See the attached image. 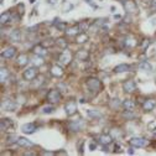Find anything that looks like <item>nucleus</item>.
I'll use <instances>...</instances> for the list:
<instances>
[{
    "instance_id": "obj_46",
    "label": "nucleus",
    "mask_w": 156,
    "mask_h": 156,
    "mask_svg": "<svg viewBox=\"0 0 156 156\" xmlns=\"http://www.w3.org/2000/svg\"><path fill=\"white\" fill-rule=\"evenodd\" d=\"M56 155H67L66 151H60V152H56Z\"/></svg>"
},
{
    "instance_id": "obj_35",
    "label": "nucleus",
    "mask_w": 156,
    "mask_h": 156,
    "mask_svg": "<svg viewBox=\"0 0 156 156\" xmlns=\"http://www.w3.org/2000/svg\"><path fill=\"white\" fill-rule=\"evenodd\" d=\"M53 25L58 30H65L66 29V22H63V21H58V20H56V21L53 22Z\"/></svg>"
},
{
    "instance_id": "obj_47",
    "label": "nucleus",
    "mask_w": 156,
    "mask_h": 156,
    "mask_svg": "<svg viewBox=\"0 0 156 156\" xmlns=\"http://www.w3.org/2000/svg\"><path fill=\"white\" fill-rule=\"evenodd\" d=\"M128 152H129L130 155H131V154H134V150H133V149H129V151H128Z\"/></svg>"
},
{
    "instance_id": "obj_42",
    "label": "nucleus",
    "mask_w": 156,
    "mask_h": 156,
    "mask_svg": "<svg viewBox=\"0 0 156 156\" xmlns=\"http://www.w3.org/2000/svg\"><path fill=\"white\" fill-rule=\"evenodd\" d=\"M51 41H52V40H46L45 42H42L41 45H44L45 47H46V46H51V45H53V42H51Z\"/></svg>"
},
{
    "instance_id": "obj_27",
    "label": "nucleus",
    "mask_w": 156,
    "mask_h": 156,
    "mask_svg": "<svg viewBox=\"0 0 156 156\" xmlns=\"http://www.w3.org/2000/svg\"><path fill=\"white\" fill-rule=\"evenodd\" d=\"M120 105H123V103L118 99V98H114V99H110V102H109V107L113 108V109H118Z\"/></svg>"
},
{
    "instance_id": "obj_28",
    "label": "nucleus",
    "mask_w": 156,
    "mask_h": 156,
    "mask_svg": "<svg viewBox=\"0 0 156 156\" xmlns=\"http://www.w3.org/2000/svg\"><path fill=\"white\" fill-rule=\"evenodd\" d=\"M76 41L77 44H84L88 41V35L87 34H79L76 36Z\"/></svg>"
},
{
    "instance_id": "obj_37",
    "label": "nucleus",
    "mask_w": 156,
    "mask_h": 156,
    "mask_svg": "<svg viewBox=\"0 0 156 156\" xmlns=\"http://www.w3.org/2000/svg\"><path fill=\"white\" fill-rule=\"evenodd\" d=\"M123 117L125 119H133V118H135V114L133 113V110H128L126 109V112L123 113Z\"/></svg>"
},
{
    "instance_id": "obj_45",
    "label": "nucleus",
    "mask_w": 156,
    "mask_h": 156,
    "mask_svg": "<svg viewBox=\"0 0 156 156\" xmlns=\"http://www.w3.org/2000/svg\"><path fill=\"white\" fill-rule=\"evenodd\" d=\"M151 6H152V9H156V0H152V3H151Z\"/></svg>"
},
{
    "instance_id": "obj_38",
    "label": "nucleus",
    "mask_w": 156,
    "mask_h": 156,
    "mask_svg": "<svg viewBox=\"0 0 156 156\" xmlns=\"http://www.w3.org/2000/svg\"><path fill=\"white\" fill-rule=\"evenodd\" d=\"M32 62H34V65H35V66H41V65L44 63L42 57H41V56H37V55H36V57L32 60Z\"/></svg>"
},
{
    "instance_id": "obj_4",
    "label": "nucleus",
    "mask_w": 156,
    "mask_h": 156,
    "mask_svg": "<svg viewBox=\"0 0 156 156\" xmlns=\"http://www.w3.org/2000/svg\"><path fill=\"white\" fill-rule=\"evenodd\" d=\"M123 6L128 14H134L138 11V5L134 0H125V1L123 3Z\"/></svg>"
},
{
    "instance_id": "obj_12",
    "label": "nucleus",
    "mask_w": 156,
    "mask_h": 156,
    "mask_svg": "<svg viewBox=\"0 0 156 156\" xmlns=\"http://www.w3.org/2000/svg\"><path fill=\"white\" fill-rule=\"evenodd\" d=\"M34 53L35 55H37V56H41V57H44L48 53L47 50H46V47L44 45H37V46H35L34 47Z\"/></svg>"
},
{
    "instance_id": "obj_39",
    "label": "nucleus",
    "mask_w": 156,
    "mask_h": 156,
    "mask_svg": "<svg viewBox=\"0 0 156 156\" xmlns=\"http://www.w3.org/2000/svg\"><path fill=\"white\" fill-rule=\"evenodd\" d=\"M78 26H79L81 31H86L88 27H89V24H88L87 21H82V22H79V24H78Z\"/></svg>"
},
{
    "instance_id": "obj_13",
    "label": "nucleus",
    "mask_w": 156,
    "mask_h": 156,
    "mask_svg": "<svg viewBox=\"0 0 156 156\" xmlns=\"http://www.w3.org/2000/svg\"><path fill=\"white\" fill-rule=\"evenodd\" d=\"M21 130L25 134H34L36 131V125L32 123H27V124H24L21 126Z\"/></svg>"
},
{
    "instance_id": "obj_32",
    "label": "nucleus",
    "mask_w": 156,
    "mask_h": 156,
    "mask_svg": "<svg viewBox=\"0 0 156 156\" xmlns=\"http://www.w3.org/2000/svg\"><path fill=\"white\" fill-rule=\"evenodd\" d=\"M6 140H8V143H9V144H13V143H18V140H19V136H18L16 134H10V135H8Z\"/></svg>"
},
{
    "instance_id": "obj_23",
    "label": "nucleus",
    "mask_w": 156,
    "mask_h": 156,
    "mask_svg": "<svg viewBox=\"0 0 156 156\" xmlns=\"http://www.w3.org/2000/svg\"><path fill=\"white\" fill-rule=\"evenodd\" d=\"M139 68H140V70H143V71L150 72V71L152 70V66L150 65L148 61H141V62H140V63H139Z\"/></svg>"
},
{
    "instance_id": "obj_40",
    "label": "nucleus",
    "mask_w": 156,
    "mask_h": 156,
    "mask_svg": "<svg viewBox=\"0 0 156 156\" xmlns=\"http://www.w3.org/2000/svg\"><path fill=\"white\" fill-rule=\"evenodd\" d=\"M105 22H107V19H98V20H96L94 25H97V26H103Z\"/></svg>"
},
{
    "instance_id": "obj_20",
    "label": "nucleus",
    "mask_w": 156,
    "mask_h": 156,
    "mask_svg": "<svg viewBox=\"0 0 156 156\" xmlns=\"http://www.w3.org/2000/svg\"><path fill=\"white\" fill-rule=\"evenodd\" d=\"M13 125V122L10 120V119H6V118H3L1 122H0V129L3 130V131H5V130H8L9 126Z\"/></svg>"
},
{
    "instance_id": "obj_36",
    "label": "nucleus",
    "mask_w": 156,
    "mask_h": 156,
    "mask_svg": "<svg viewBox=\"0 0 156 156\" xmlns=\"http://www.w3.org/2000/svg\"><path fill=\"white\" fill-rule=\"evenodd\" d=\"M52 112H55V107L53 105H46L42 108V113L44 114H50Z\"/></svg>"
},
{
    "instance_id": "obj_31",
    "label": "nucleus",
    "mask_w": 156,
    "mask_h": 156,
    "mask_svg": "<svg viewBox=\"0 0 156 156\" xmlns=\"http://www.w3.org/2000/svg\"><path fill=\"white\" fill-rule=\"evenodd\" d=\"M56 45L58 46V47H61V48H66L67 47V41H66V39L60 37V39H57Z\"/></svg>"
},
{
    "instance_id": "obj_48",
    "label": "nucleus",
    "mask_w": 156,
    "mask_h": 156,
    "mask_svg": "<svg viewBox=\"0 0 156 156\" xmlns=\"http://www.w3.org/2000/svg\"><path fill=\"white\" fill-rule=\"evenodd\" d=\"M36 1V0H30V3H35Z\"/></svg>"
},
{
    "instance_id": "obj_34",
    "label": "nucleus",
    "mask_w": 156,
    "mask_h": 156,
    "mask_svg": "<svg viewBox=\"0 0 156 156\" xmlns=\"http://www.w3.org/2000/svg\"><path fill=\"white\" fill-rule=\"evenodd\" d=\"M110 135H112V138L113 139H118V138H120L122 136V131L119 129H112V131H110Z\"/></svg>"
},
{
    "instance_id": "obj_2",
    "label": "nucleus",
    "mask_w": 156,
    "mask_h": 156,
    "mask_svg": "<svg viewBox=\"0 0 156 156\" xmlns=\"http://www.w3.org/2000/svg\"><path fill=\"white\" fill-rule=\"evenodd\" d=\"M87 87L89 88V91H96L98 92L102 88V83L98 78H88L87 82H86Z\"/></svg>"
},
{
    "instance_id": "obj_33",
    "label": "nucleus",
    "mask_w": 156,
    "mask_h": 156,
    "mask_svg": "<svg viewBox=\"0 0 156 156\" xmlns=\"http://www.w3.org/2000/svg\"><path fill=\"white\" fill-rule=\"evenodd\" d=\"M10 18H11V15H10V13H5V14H3L1 16H0V22L1 24H6L9 20H10Z\"/></svg>"
},
{
    "instance_id": "obj_11",
    "label": "nucleus",
    "mask_w": 156,
    "mask_h": 156,
    "mask_svg": "<svg viewBox=\"0 0 156 156\" xmlns=\"http://www.w3.org/2000/svg\"><path fill=\"white\" fill-rule=\"evenodd\" d=\"M156 107V100L155 99H146L143 103V109L146 112H150Z\"/></svg>"
},
{
    "instance_id": "obj_44",
    "label": "nucleus",
    "mask_w": 156,
    "mask_h": 156,
    "mask_svg": "<svg viewBox=\"0 0 156 156\" xmlns=\"http://www.w3.org/2000/svg\"><path fill=\"white\" fill-rule=\"evenodd\" d=\"M56 152H50V151H42L41 155H55Z\"/></svg>"
},
{
    "instance_id": "obj_19",
    "label": "nucleus",
    "mask_w": 156,
    "mask_h": 156,
    "mask_svg": "<svg viewBox=\"0 0 156 156\" xmlns=\"http://www.w3.org/2000/svg\"><path fill=\"white\" fill-rule=\"evenodd\" d=\"M9 37L11 41H15V42H19L20 40H21V32H20L19 30H13L11 32H10Z\"/></svg>"
},
{
    "instance_id": "obj_17",
    "label": "nucleus",
    "mask_w": 156,
    "mask_h": 156,
    "mask_svg": "<svg viewBox=\"0 0 156 156\" xmlns=\"http://www.w3.org/2000/svg\"><path fill=\"white\" fill-rule=\"evenodd\" d=\"M16 144L19 145V146H21V148H32L34 146V144L26 138H19Z\"/></svg>"
},
{
    "instance_id": "obj_21",
    "label": "nucleus",
    "mask_w": 156,
    "mask_h": 156,
    "mask_svg": "<svg viewBox=\"0 0 156 156\" xmlns=\"http://www.w3.org/2000/svg\"><path fill=\"white\" fill-rule=\"evenodd\" d=\"M128 71H130V66L126 65V63L119 65L114 68V72H115V73H124V72H128Z\"/></svg>"
},
{
    "instance_id": "obj_22",
    "label": "nucleus",
    "mask_w": 156,
    "mask_h": 156,
    "mask_svg": "<svg viewBox=\"0 0 156 156\" xmlns=\"http://www.w3.org/2000/svg\"><path fill=\"white\" fill-rule=\"evenodd\" d=\"M87 114H88V117L93 118V119H99V118H102V113L99 110H96V109H88Z\"/></svg>"
},
{
    "instance_id": "obj_25",
    "label": "nucleus",
    "mask_w": 156,
    "mask_h": 156,
    "mask_svg": "<svg viewBox=\"0 0 156 156\" xmlns=\"http://www.w3.org/2000/svg\"><path fill=\"white\" fill-rule=\"evenodd\" d=\"M16 61H18V65H20V66H26L29 63V58L26 55H20Z\"/></svg>"
},
{
    "instance_id": "obj_9",
    "label": "nucleus",
    "mask_w": 156,
    "mask_h": 156,
    "mask_svg": "<svg viewBox=\"0 0 156 156\" xmlns=\"http://www.w3.org/2000/svg\"><path fill=\"white\" fill-rule=\"evenodd\" d=\"M36 76H37V70L35 67H30V68L24 71V78L26 81H32L34 78H36Z\"/></svg>"
},
{
    "instance_id": "obj_26",
    "label": "nucleus",
    "mask_w": 156,
    "mask_h": 156,
    "mask_svg": "<svg viewBox=\"0 0 156 156\" xmlns=\"http://www.w3.org/2000/svg\"><path fill=\"white\" fill-rule=\"evenodd\" d=\"M123 107L128 109V110H133V109L135 108V102H133L131 99H126L123 102Z\"/></svg>"
},
{
    "instance_id": "obj_3",
    "label": "nucleus",
    "mask_w": 156,
    "mask_h": 156,
    "mask_svg": "<svg viewBox=\"0 0 156 156\" xmlns=\"http://www.w3.org/2000/svg\"><path fill=\"white\" fill-rule=\"evenodd\" d=\"M86 128V122L84 120H74V122H71L68 124V129L71 131H81Z\"/></svg>"
},
{
    "instance_id": "obj_6",
    "label": "nucleus",
    "mask_w": 156,
    "mask_h": 156,
    "mask_svg": "<svg viewBox=\"0 0 156 156\" xmlns=\"http://www.w3.org/2000/svg\"><path fill=\"white\" fill-rule=\"evenodd\" d=\"M65 110H66V114L68 117L76 114L77 113V104H76V102L74 100H68L65 104Z\"/></svg>"
},
{
    "instance_id": "obj_10",
    "label": "nucleus",
    "mask_w": 156,
    "mask_h": 156,
    "mask_svg": "<svg viewBox=\"0 0 156 156\" xmlns=\"http://www.w3.org/2000/svg\"><path fill=\"white\" fill-rule=\"evenodd\" d=\"M123 88H124V91L128 92V93H131L134 92L135 89H136V83H135L133 79H128L123 83Z\"/></svg>"
},
{
    "instance_id": "obj_16",
    "label": "nucleus",
    "mask_w": 156,
    "mask_h": 156,
    "mask_svg": "<svg viewBox=\"0 0 156 156\" xmlns=\"http://www.w3.org/2000/svg\"><path fill=\"white\" fill-rule=\"evenodd\" d=\"M15 53H16V48H14V47H8V48H5V50L3 51L1 56L5 57V58H13V57L15 56Z\"/></svg>"
},
{
    "instance_id": "obj_41",
    "label": "nucleus",
    "mask_w": 156,
    "mask_h": 156,
    "mask_svg": "<svg viewBox=\"0 0 156 156\" xmlns=\"http://www.w3.org/2000/svg\"><path fill=\"white\" fill-rule=\"evenodd\" d=\"M149 45H150V41H149V40H144V42L141 44V50L145 51V50L149 47Z\"/></svg>"
},
{
    "instance_id": "obj_5",
    "label": "nucleus",
    "mask_w": 156,
    "mask_h": 156,
    "mask_svg": "<svg viewBox=\"0 0 156 156\" xmlns=\"http://www.w3.org/2000/svg\"><path fill=\"white\" fill-rule=\"evenodd\" d=\"M46 99L50 103H58L61 100V93L57 89H51L46 96Z\"/></svg>"
},
{
    "instance_id": "obj_7",
    "label": "nucleus",
    "mask_w": 156,
    "mask_h": 156,
    "mask_svg": "<svg viewBox=\"0 0 156 156\" xmlns=\"http://www.w3.org/2000/svg\"><path fill=\"white\" fill-rule=\"evenodd\" d=\"M130 144L135 148H144V146H148L149 141L144 138H131L130 139Z\"/></svg>"
},
{
    "instance_id": "obj_30",
    "label": "nucleus",
    "mask_w": 156,
    "mask_h": 156,
    "mask_svg": "<svg viewBox=\"0 0 156 156\" xmlns=\"http://www.w3.org/2000/svg\"><path fill=\"white\" fill-rule=\"evenodd\" d=\"M8 77H9V71L6 68H4V67H1V70H0V81L1 82L6 81Z\"/></svg>"
},
{
    "instance_id": "obj_29",
    "label": "nucleus",
    "mask_w": 156,
    "mask_h": 156,
    "mask_svg": "<svg viewBox=\"0 0 156 156\" xmlns=\"http://www.w3.org/2000/svg\"><path fill=\"white\" fill-rule=\"evenodd\" d=\"M123 44H124V46H126V47H134V46H136V41L133 37H126Z\"/></svg>"
},
{
    "instance_id": "obj_14",
    "label": "nucleus",
    "mask_w": 156,
    "mask_h": 156,
    "mask_svg": "<svg viewBox=\"0 0 156 156\" xmlns=\"http://www.w3.org/2000/svg\"><path fill=\"white\" fill-rule=\"evenodd\" d=\"M88 57H89V52L87 50H78L76 53V58L78 61H87Z\"/></svg>"
},
{
    "instance_id": "obj_18",
    "label": "nucleus",
    "mask_w": 156,
    "mask_h": 156,
    "mask_svg": "<svg viewBox=\"0 0 156 156\" xmlns=\"http://www.w3.org/2000/svg\"><path fill=\"white\" fill-rule=\"evenodd\" d=\"M81 32V29H79V26L76 25V26H72V27H68L66 30V35L67 36H77V35H79Z\"/></svg>"
},
{
    "instance_id": "obj_43",
    "label": "nucleus",
    "mask_w": 156,
    "mask_h": 156,
    "mask_svg": "<svg viewBox=\"0 0 156 156\" xmlns=\"http://www.w3.org/2000/svg\"><path fill=\"white\" fill-rule=\"evenodd\" d=\"M97 149V144L96 143H91L89 144V150H92V151H93V150H96Z\"/></svg>"
},
{
    "instance_id": "obj_15",
    "label": "nucleus",
    "mask_w": 156,
    "mask_h": 156,
    "mask_svg": "<svg viewBox=\"0 0 156 156\" xmlns=\"http://www.w3.org/2000/svg\"><path fill=\"white\" fill-rule=\"evenodd\" d=\"M51 73L55 77H61V76H63V68H62L60 65H55V66H52V68H51Z\"/></svg>"
},
{
    "instance_id": "obj_8",
    "label": "nucleus",
    "mask_w": 156,
    "mask_h": 156,
    "mask_svg": "<svg viewBox=\"0 0 156 156\" xmlns=\"http://www.w3.org/2000/svg\"><path fill=\"white\" fill-rule=\"evenodd\" d=\"M71 58H72V55H71V52L68 51V50H63V52L60 55V57H58V61H60V63L61 65H63V66H67L70 63V61H71Z\"/></svg>"
},
{
    "instance_id": "obj_24",
    "label": "nucleus",
    "mask_w": 156,
    "mask_h": 156,
    "mask_svg": "<svg viewBox=\"0 0 156 156\" xmlns=\"http://www.w3.org/2000/svg\"><path fill=\"white\" fill-rule=\"evenodd\" d=\"M99 140H100V144L102 145L107 146V145H109V144L112 143L113 138H112V135H102V136L99 138Z\"/></svg>"
},
{
    "instance_id": "obj_1",
    "label": "nucleus",
    "mask_w": 156,
    "mask_h": 156,
    "mask_svg": "<svg viewBox=\"0 0 156 156\" xmlns=\"http://www.w3.org/2000/svg\"><path fill=\"white\" fill-rule=\"evenodd\" d=\"M15 108H16V103L14 99H10V98H5L1 100V109L6 112H14Z\"/></svg>"
}]
</instances>
